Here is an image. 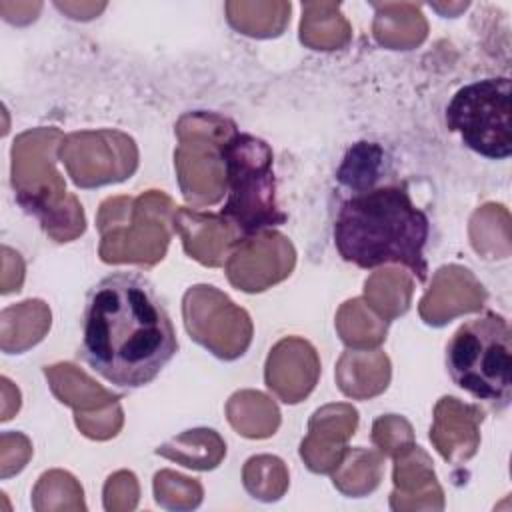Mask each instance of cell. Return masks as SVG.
Listing matches in <instances>:
<instances>
[{
  "instance_id": "cell-5",
  "label": "cell",
  "mask_w": 512,
  "mask_h": 512,
  "mask_svg": "<svg viewBox=\"0 0 512 512\" xmlns=\"http://www.w3.org/2000/svg\"><path fill=\"white\" fill-rule=\"evenodd\" d=\"M446 126L488 160L512 154V88L508 76L470 82L446 106Z\"/></svg>"
},
{
  "instance_id": "cell-1",
  "label": "cell",
  "mask_w": 512,
  "mask_h": 512,
  "mask_svg": "<svg viewBox=\"0 0 512 512\" xmlns=\"http://www.w3.org/2000/svg\"><path fill=\"white\" fill-rule=\"evenodd\" d=\"M178 352L172 318L140 272H112L86 294L78 358L122 390L148 386Z\"/></svg>"
},
{
  "instance_id": "cell-6",
  "label": "cell",
  "mask_w": 512,
  "mask_h": 512,
  "mask_svg": "<svg viewBox=\"0 0 512 512\" xmlns=\"http://www.w3.org/2000/svg\"><path fill=\"white\" fill-rule=\"evenodd\" d=\"M384 176V150L374 142L354 144L336 172L338 182L350 190L374 186Z\"/></svg>"
},
{
  "instance_id": "cell-3",
  "label": "cell",
  "mask_w": 512,
  "mask_h": 512,
  "mask_svg": "<svg viewBox=\"0 0 512 512\" xmlns=\"http://www.w3.org/2000/svg\"><path fill=\"white\" fill-rule=\"evenodd\" d=\"M446 372L472 398L494 410L512 400V330L502 314L486 312L466 320L446 344Z\"/></svg>"
},
{
  "instance_id": "cell-4",
  "label": "cell",
  "mask_w": 512,
  "mask_h": 512,
  "mask_svg": "<svg viewBox=\"0 0 512 512\" xmlns=\"http://www.w3.org/2000/svg\"><path fill=\"white\" fill-rule=\"evenodd\" d=\"M228 200L222 218L248 238L264 228L282 226L288 216L276 202L270 146L252 134H234L220 148Z\"/></svg>"
},
{
  "instance_id": "cell-2",
  "label": "cell",
  "mask_w": 512,
  "mask_h": 512,
  "mask_svg": "<svg viewBox=\"0 0 512 512\" xmlns=\"http://www.w3.org/2000/svg\"><path fill=\"white\" fill-rule=\"evenodd\" d=\"M332 236L340 258L358 268L398 264L420 282L428 276L424 248L430 238V220L400 182L350 190L338 204Z\"/></svg>"
}]
</instances>
